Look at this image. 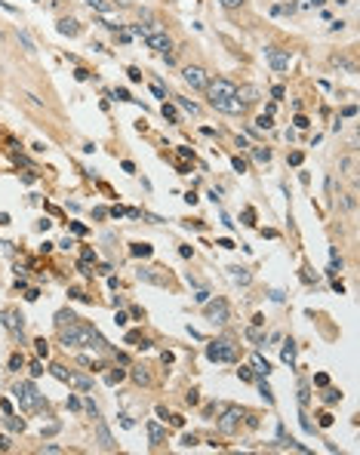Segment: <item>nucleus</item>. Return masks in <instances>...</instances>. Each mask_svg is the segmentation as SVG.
<instances>
[{"instance_id": "1", "label": "nucleus", "mask_w": 360, "mask_h": 455, "mask_svg": "<svg viewBox=\"0 0 360 455\" xmlns=\"http://www.w3.org/2000/svg\"><path fill=\"white\" fill-rule=\"evenodd\" d=\"M59 339H62V345L65 348H89V351H105L108 345H105V339L99 335V329H92V326H86V323H77V317L74 320H68V326L62 323L59 326Z\"/></svg>"}, {"instance_id": "2", "label": "nucleus", "mask_w": 360, "mask_h": 455, "mask_svg": "<svg viewBox=\"0 0 360 455\" xmlns=\"http://www.w3.org/2000/svg\"><path fill=\"white\" fill-rule=\"evenodd\" d=\"M206 95H210V105H213L216 111H225V105H228L231 98H237V86H234L231 80L219 77V80H210Z\"/></svg>"}, {"instance_id": "3", "label": "nucleus", "mask_w": 360, "mask_h": 455, "mask_svg": "<svg viewBox=\"0 0 360 455\" xmlns=\"http://www.w3.org/2000/svg\"><path fill=\"white\" fill-rule=\"evenodd\" d=\"M12 394H15V400H18V406H22L25 412H37V409H40V403H43V397L37 394L34 382H18Z\"/></svg>"}, {"instance_id": "4", "label": "nucleus", "mask_w": 360, "mask_h": 455, "mask_svg": "<svg viewBox=\"0 0 360 455\" xmlns=\"http://www.w3.org/2000/svg\"><path fill=\"white\" fill-rule=\"evenodd\" d=\"M206 357L213 363H234L237 360V348L228 339H219V342H210L206 345Z\"/></svg>"}, {"instance_id": "5", "label": "nucleus", "mask_w": 360, "mask_h": 455, "mask_svg": "<svg viewBox=\"0 0 360 455\" xmlns=\"http://www.w3.org/2000/svg\"><path fill=\"white\" fill-rule=\"evenodd\" d=\"M240 422H243V409L240 406H228L222 412V419H219V434H225V437L237 434L240 431Z\"/></svg>"}, {"instance_id": "6", "label": "nucleus", "mask_w": 360, "mask_h": 455, "mask_svg": "<svg viewBox=\"0 0 360 455\" xmlns=\"http://www.w3.org/2000/svg\"><path fill=\"white\" fill-rule=\"evenodd\" d=\"M203 305H206V320H210V323H216V326H225V323H228L231 311H228V302H225V299L203 302Z\"/></svg>"}, {"instance_id": "7", "label": "nucleus", "mask_w": 360, "mask_h": 455, "mask_svg": "<svg viewBox=\"0 0 360 455\" xmlns=\"http://www.w3.org/2000/svg\"><path fill=\"white\" fill-rule=\"evenodd\" d=\"M182 77H185V83H188L191 89H206V86H210V74H206L200 65H188V68L182 71Z\"/></svg>"}, {"instance_id": "8", "label": "nucleus", "mask_w": 360, "mask_h": 455, "mask_svg": "<svg viewBox=\"0 0 360 455\" xmlns=\"http://www.w3.org/2000/svg\"><path fill=\"white\" fill-rule=\"evenodd\" d=\"M0 323H3V326H6V329H9L18 342L25 339V317H22L18 311H0Z\"/></svg>"}, {"instance_id": "9", "label": "nucleus", "mask_w": 360, "mask_h": 455, "mask_svg": "<svg viewBox=\"0 0 360 455\" xmlns=\"http://www.w3.org/2000/svg\"><path fill=\"white\" fill-rule=\"evenodd\" d=\"M142 40H145V46L154 49V52H169V49H173V40H169V34H163V31H148Z\"/></svg>"}, {"instance_id": "10", "label": "nucleus", "mask_w": 360, "mask_h": 455, "mask_svg": "<svg viewBox=\"0 0 360 455\" xmlns=\"http://www.w3.org/2000/svg\"><path fill=\"white\" fill-rule=\"evenodd\" d=\"M265 55H268V65L277 71V74H283L287 68H290V52H283V49H274V46H268L265 49Z\"/></svg>"}, {"instance_id": "11", "label": "nucleus", "mask_w": 360, "mask_h": 455, "mask_svg": "<svg viewBox=\"0 0 360 455\" xmlns=\"http://www.w3.org/2000/svg\"><path fill=\"white\" fill-rule=\"evenodd\" d=\"M96 437H99V446L105 449V452H114L117 449V443H114V437H111V431H108V425L99 419L96 422Z\"/></svg>"}, {"instance_id": "12", "label": "nucleus", "mask_w": 360, "mask_h": 455, "mask_svg": "<svg viewBox=\"0 0 360 455\" xmlns=\"http://www.w3.org/2000/svg\"><path fill=\"white\" fill-rule=\"evenodd\" d=\"M160 268H139L136 274H139V280H145V283H151V286H166V277L163 274H157Z\"/></svg>"}, {"instance_id": "13", "label": "nucleus", "mask_w": 360, "mask_h": 455, "mask_svg": "<svg viewBox=\"0 0 360 455\" xmlns=\"http://www.w3.org/2000/svg\"><path fill=\"white\" fill-rule=\"evenodd\" d=\"M68 385H74L77 391H92V379L86 372H71L68 375Z\"/></svg>"}, {"instance_id": "14", "label": "nucleus", "mask_w": 360, "mask_h": 455, "mask_svg": "<svg viewBox=\"0 0 360 455\" xmlns=\"http://www.w3.org/2000/svg\"><path fill=\"white\" fill-rule=\"evenodd\" d=\"M59 34H65V37H77V34H80L77 18H59Z\"/></svg>"}, {"instance_id": "15", "label": "nucleus", "mask_w": 360, "mask_h": 455, "mask_svg": "<svg viewBox=\"0 0 360 455\" xmlns=\"http://www.w3.org/2000/svg\"><path fill=\"white\" fill-rule=\"evenodd\" d=\"M339 169H342L348 179H357V157H354V154L342 157V160H339Z\"/></svg>"}, {"instance_id": "16", "label": "nucleus", "mask_w": 360, "mask_h": 455, "mask_svg": "<svg viewBox=\"0 0 360 455\" xmlns=\"http://www.w3.org/2000/svg\"><path fill=\"white\" fill-rule=\"evenodd\" d=\"M237 95H240V102H243V105L259 102V89H256V86H240V89H237Z\"/></svg>"}, {"instance_id": "17", "label": "nucleus", "mask_w": 360, "mask_h": 455, "mask_svg": "<svg viewBox=\"0 0 360 455\" xmlns=\"http://www.w3.org/2000/svg\"><path fill=\"white\" fill-rule=\"evenodd\" d=\"M89 9H96V12H102V15H111L114 12V3H108V0H83Z\"/></svg>"}, {"instance_id": "18", "label": "nucleus", "mask_w": 360, "mask_h": 455, "mask_svg": "<svg viewBox=\"0 0 360 455\" xmlns=\"http://www.w3.org/2000/svg\"><path fill=\"white\" fill-rule=\"evenodd\" d=\"M228 271H231V280H234V283H240V286H247V283L253 280L247 268H237V265H234V268H228Z\"/></svg>"}, {"instance_id": "19", "label": "nucleus", "mask_w": 360, "mask_h": 455, "mask_svg": "<svg viewBox=\"0 0 360 455\" xmlns=\"http://www.w3.org/2000/svg\"><path fill=\"white\" fill-rule=\"evenodd\" d=\"M132 382H136V385H151V372H148L145 366H136V369H132Z\"/></svg>"}, {"instance_id": "20", "label": "nucleus", "mask_w": 360, "mask_h": 455, "mask_svg": "<svg viewBox=\"0 0 360 455\" xmlns=\"http://www.w3.org/2000/svg\"><path fill=\"white\" fill-rule=\"evenodd\" d=\"M148 437H151V443H163V428L157 425V422H148Z\"/></svg>"}, {"instance_id": "21", "label": "nucleus", "mask_w": 360, "mask_h": 455, "mask_svg": "<svg viewBox=\"0 0 360 455\" xmlns=\"http://www.w3.org/2000/svg\"><path fill=\"white\" fill-rule=\"evenodd\" d=\"M280 357H283V363H296V342H287L283 351H280Z\"/></svg>"}, {"instance_id": "22", "label": "nucleus", "mask_w": 360, "mask_h": 455, "mask_svg": "<svg viewBox=\"0 0 360 455\" xmlns=\"http://www.w3.org/2000/svg\"><path fill=\"white\" fill-rule=\"evenodd\" d=\"M253 369H256V372H259V375H268V372H271V366H268V360H262V357H259V354H256V357H253Z\"/></svg>"}, {"instance_id": "23", "label": "nucleus", "mask_w": 360, "mask_h": 455, "mask_svg": "<svg viewBox=\"0 0 360 455\" xmlns=\"http://www.w3.org/2000/svg\"><path fill=\"white\" fill-rule=\"evenodd\" d=\"M129 252H132L136 259H139V255H142V259H148V255H151V246H148V243H132V249H129Z\"/></svg>"}, {"instance_id": "24", "label": "nucleus", "mask_w": 360, "mask_h": 455, "mask_svg": "<svg viewBox=\"0 0 360 455\" xmlns=\"http://www.w3.org/2000/svg\"><path fill=\"white\" fill-rule=\"evenodd\" d=\"M253 160L268 163V160H271V151H268V148H253Z\"/></svg>"}, {"instance_id": "25", "label": "nucleus", "mask_w": 360, "mask_h": 455, "mask_svg": "<svg viewBox=\"0 0 360 455\" xmlns=\"http://www.w3.org/2000/svg\"><path fill=\"white\" fill-rule=\"evenodd\" d=\"M49 372H52V379H59V382H68V375H71V372H68L65 366H59V363H55V366H49Z\"/></svg>"}, {"instance_id": "26", "label": "nucleus", "mask_w": 360, "mask_h": 455, "mask_svg": "<svg viewBox=\"0 0 360 455\" xmlns=\"http://www.w3.org/2000/svg\"><path fill=\"white\" fill-rule=\"evenodd\" d=\"M160 111H163V117H166L169 123H176V120H179V114H176V108H173V105H166V102H163V108H160Z\"/></svg>"}, {"instance_id": "27", "label": "nucleus", "mask_w": 360, "mask_h": 455, "mask_svg": "<svg viewBox=\"0 0 360 455\" xmlns=\"http://www.w3.org/2000/svg\"><path fill=\"white\" fill-rule=\"evenodd\" d=\"M6 428H9V431H22V428H25V422H22V419H15V416H9V419H6Z\"/></svg>"}, {"instance_id": "28", "label": "nucleus", "mask_w": 360, "mask_h": 455, "mask_svg": "<svg viewBox=\"0 0 360 455\" xmlns=\"http://www.w3.org/2000/svg\"><path fill=\"white\" fill-rule=\"evenodd\" d=\"M179 105H182L185 111H191V114H200V108H197V105H194L191 98H179Z\"/></svg>"}, {"instance_id": "29", "label": "nucleus", "mask_w": 360, "mask_h": 455, "mask_svg": "<svg viewBox=\"0 0 360 455\" xmlns=\"http://www.w3.org/2000/svg\"><path fill=\"white\" fill-rule=\"evenodd\" d=\"M256 126H259V129H271V126H274V123H271V114H262V117L256 120Z\"/></svg>"}, {"instance_id": "30", "label": "nucleus", "mask_w": 360, "mask_h": 455, "mask_svg": "<svg viewBox=\"0 0 360 455\" xmlns=\"http://www.w3.org/2000/svg\"><path fill=\"white\" fill-rule=\"evenodd\" d=\"M324 400H327V403H339V400H342V394H339L336 388H330V391L324 394Z\"/></svg>"}, {"instance_id": "31", "label": "nucleus", "mask_w": 360, "mask_h": 455, "mask_svg": "<svg viewBox=\"0 0 360 455\" xmlns=\"http://www.w3.org/2000/svg\"><path fill=\"white\" fill-rule=\"evenodd\" d=\"M123 375H126V372H123V369H117V372H108V379H105V382H108V385H117Z\"/></svg>"}, {"instance_id": "32", "label": "nucleus", "mask_w": 360, "mask_h": 455, "mask_svg": "<svg viewBox=\"0 0 360 455\" xmlns=\"http://www.w3.org/2000/svg\"><path fill=\"white\" fill-rule=\"evenodd\" d=\"M80 406H83V409H86V412H89L92 419H99V406H96L92 400H86V403H80Z\"/></svg>"}, {"instance_id": "33", "label": "nucleus", "mask_w": 360, "mask_h": 455, "mask_svg": "<svg viewBox=\"0 0 360 455\" xmlns=\"http://www.w3.org/2000/svg\"><path fill=\"white\" fill-rule=\"evenodd\" d=\"M18 366H22V354H12V357H9V369L18 372Z\"/></svg>"}, {"instance_id": "34", "label": "nucleus", "mask_w": 360, "mask_h": 455, "mask_svg": "<svg viewBox=\"0 0 360 455\" xmlns=\"http://www.w3.org/2000/svg\"><path fill=\"white\" fill-rule=\"evenodd\" d=\"M259 391H262V397H265V400H268V403H274V394H271V388H268V385H265V382H262V385H259Z\"/></svg>"}, {"instance_id": "35", "label": "nucleus", "mask_w": 360, "mask_h": 455, "mask_svg": "<svg viewBox=\"0 0 360 455\" xmlns=\"http://www.w3.org/2000/svg\"><path fill=\"white\" fill-rule=\"evenodd\" d=\"M114 95H117V98H120V102H136V98H132V95H129V89H117V92H114Z\"/></svg>"}, {"instance_id": "36", "label": "nucleus", "mask_w": 360, "mask_h": 455, "mask_svg": "<svg viewBox=\"0 0 360 455\" xmlns=\"http://www.w3.org/2000/svg\"><path fill=\"white\" fill-rule=\"evenodd\" d=\"M225 9H237V6H243V0H219Z\"/></svg>"}, {"instance_id": "37", "label": "nucleus", "mask_w": 360, "mask_h": 455, "mask_svg": "<svg viewBox=\"0 0 360 455\" xmlns=\"http://www.w3.org/2000/svg\"><path fill=\"white\" fill-rule=\"evenodd\" d=\"M354 114H357V105H345L342 108V117H354Z\"/></svg>"}, {"instance_id": "38", "label": "nucleus", "mask_w": 360, "mask_h": 455, "mask_svg": "<svg viewBox=\"0 0 360 455\" xmlns=\"http://www.w3.org/2000/svg\"><path fill=\"white\" fill-rule=\"evenodd\" d=\"M114 323H117V326H126V323H129V317H126L123 311H117V317H114Z\"/></svg>"}, {"instance_id": "39", "label": "nucleus", "mask_w": 360, "mask_h": 455, "mask_svg": "<svg viewBox=\"0 0 360 455\" xmlns=\"http://www.w3.org/2000/svg\"><path fill=\"white\" fill-rule=\"evenodd\" d=\"M37 354H40V357H46V354H49V345H46V342H43V339H40V342H37Z\"/></svg>"}, {"instance_id": "40", "label": "nucleus", "mask_w": 360, "mask_h": 455, "mask_svg": "<svg viewBox=\"0 0 360 455\" xmlns=\"http://www.w3.org/2000/svg\"><path fill=\"white\" fill-rule=\"evenodd\" d=\"M43 452H49V455H59V452H62V446H55V443H46V446H43Z\"/></svg>"}, {"instance_id": "41", "label": "nucleus", "mask_w": 360, "mask_h": 455, "mask_svg": "<svg viewBox=\"0 0 360 455\" xmlns=\"http://www.w3.org/2000/svg\"><path fill=\"white\" fill-rule=\"evenodd\" d=\"M151 92H154L157 98H166V92H163V86H160V83H154V86H151Z\"/></svg>"}, {"instance_id": "42", "label": "nucleus", "mask_w": 360, "mask_h": 455, "mask_svg": "<svg viewBox=\"0 0 360 455\" xmlns=\"http://www.w3.org/2000/svg\"><path fill=\"white\" fill-rule=\"evenodd\" d=\"M234 169H237V172H247V160H240V157H234Z\"/></svg>"}, {"instance_id": "43", "label": "nucleus", "mask_w": 360, "mask_h": 455, "mask_svg": "<svg viewBox=\"0 0 360 455\" xmlns=\"http://www.w3.org/2000/svg\"><path fill=\"white\" fill-rule=\"evenodd\" d=\"M243 222H247V225H256V212H253V209H247V212H243Z\"/></svg>"}, {"instance_id": "44", "label": "nucleus", "mask_w": 360, "mask_h": 455, "mask_svg": "<svg viewBox=\"0 0 360 455\" xmlns=\"http://www.w3.org/2000/svg\"><path fill=\"white\" fill-rule=\"evenodd\" d=\"M237 375H240L243 382H253V369H237Z\"/></svg>"}, {"instance_id": "45", "label": "nucleus", "mask_w": 360, "mask_h": 455, "mask_svg": "<svg viewBox=\"0 0 360 455\" xmlns=\"http://www.w3.org/2000/svg\"><path fill=\"white\" fill-rule=\"evenodd\" d=\"M320 3H324V0H299L302 9H308V6H320Z\"/></svg>"}, {"instance_id": "46", "label": "nucleus", "mask_w": 360, "mask_h": 455, "mask_svg": "<svg viewBox=\"0 0 360 455\" xmlns=\"http://www.w3.org/2000/svg\"><path fill=\"white\" fill-rule=\"evenodd\" d=\"M18 37H22V43H25V49H34V43H31V37H28V34H25V31H22V34H18Z\"/></svg>"}, {"instance_id": "47", "label": "nucleus", "mask_w": 360, "mask_h": 455, "mask_svg": "<svg viewBox=\"0 0 360 455\" xmlns=\"http://www.w3.org/2000/svg\"><path fill=\"white\" fill-rule=\"evenodd\" d=\"M126 74H129V80H142V71H139V68H129Z\"/></svg>"}, {"instance_id": "48", "label": "nucleus", "mask_w": 360, "mask_h": 455, "mask_svg": "<svg viewBox=\"0 0 360 455\" xmlns=\"http://www.w3.org/2000/svg\"><path fill=\"white\" fill-rule=\"evenodd\" d=\"M194 299H197V302H200V305H203V302H210V292H206V289H200V292H197V295H194Z\"/></svg>"}, {"instance_id": "49", "label": "nucleus", "mask_w": 360, "mask_h": 455, "mask_svg": "<svg viewBox=\"0 0 360 455\" xmlns=\"http://www.w3.org/2000/svg\"><path fill=\"white\" fill-rule=\"evenodd\" d=\"M68 409H74V412H77V409H80V400H77V397H68Z\"/></svg>"}, {"instance_id": "50", "label": "nucleus", "mask_w": 360, "mask_h": 455, "mask_svg": "<svg viewBox=\"0 0 360 455\" xmlns=\"http://www.w3.org/2000/svg\"><path fill=\"white\" fill-rule=\"evenodd\" d=\"M40 372H43V366H40V363H31V375H34V379H37V375H40Z\"/></svg>"}, {"instance_id": "51", "label": "nucleus", "mask_w": 360, "mask_h": 455, "mask_svg": "<svg viewBox=\"0 0 360 455\" xmlns=\"http://www.w3.org/2000/svg\"><path fill=\"white\" fill-rule=\"evenodd\" d=\"M6 449H9V440H6V437L0 434V452H6Z\"/></svg>"}]
</instances>
